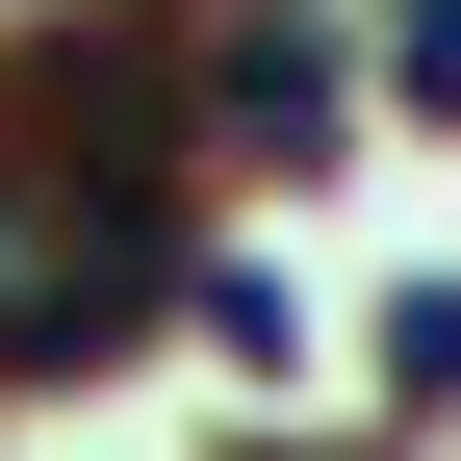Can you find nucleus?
<instances>
[{"label":"nucleus","mask_w":461,"mask_h":461,"mask_svg":"<svg viewBox=\"0 0 461 461\" xmlns=\"http://www.w3.org/2000/svg\"><path fill=\"white\" fill-rule=\"evenodd\" d=\"M180 282H205V205L180 180H103V154H26V129H0V384L129 359Z\"/></svg>","instance_id":"obj_1"},{"label":"nucleus","mask_w":461,"mask_h":461,"mask_svg":"<svg viewBox=\"0 0 461 461\" xmlns=\"http://www.w3.org/2000/svg\"><path fill=\"white\" fill-rule=\"evenodd\" d=\"M154 26H180V154H282L308 180L359 129V26L333 0H154Z\"/></svg>","instance_id":"obj_2"},{"label":"nucleus","mask_w":461,"mask_h":461,"mask_svg":"<svg viewBox=\"0 0 461 461\" xmlns=\"http://www.w3.org/2000/svg\"><path fill=\"white\" fill-rule=\"evenodd\" d=\"M384 103H436V129H461V0H384Z\"/></svg>","instance_id":"obj_3"}]
</instances>
